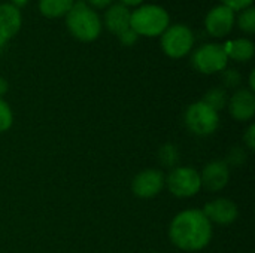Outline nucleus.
<instances>
[{
    "label": "nucleus",
    "mask_w": 255,
    "mask_h": 253,
    "mask_svg": "<svg viewBox=\"0 0 255 253\" xmlns=\"http://www.w3.org/2000/svg\"><path fill=\"white\" fill-rule=\"evenodd\" d=\"M202 101L206 103L209 107H212L215 112H220L227 104V92L223 88H214L206 92V95Z\"/></svg>",
    "instance_id": "obj_17"
},
{
    "label": "nucleus",
    "mask_w": 255,
    "mask_h": 253,
    "mask_svg": "<svg viewBox=\"0 0 255 253\" xmlns=\"http://www.w3.org/2000/svg\"><path fill=\"white\" fill-rule=\"evenodd\" d=\"M254 78H255V72H251V76H250V86H251V91H254L255 89Z\"/></svg>",
    "instance_id": "obj_29"
},
{
    "label": "nucleus",
    "mask_w": 255,
    "mask_h": 253,
    "mask_svg": "<svg viewBox=\"0 0 255 253\" xmlns=\"http://www.w3.org/2000/svg\"><path fill=\"white\" fill-rule=\"evenodd\" d=\"M120 1H121V4H124L127 7V6H139L143 0H120Z\"/></svg>",
    "instance_id": "obj_26"
},
{
    "label": "nucleus",
    "mask_w": 255,
    "mask_h": 253,
    "mask_svg": "<svg viewBox=\"0 0 255 253\" xmlns=\"http://www.w3.org/2000/svg\"><path fill=\"white\" fill-rule=\"evenodd\" d=\"M6 92H7V82H6V79L0 78V97L4 95Z\"/></svg>",
    "instance_id": "obj_27"
},
{
    "label": "nucleus",
    "mask_w": 255,
    "mask_h": 253,
    "mask_svg": "<svg viewBox=\"0 0 255 253\" xmlns=\"http://www.w3.org/2000/svg\"><path fill=\"white\" fill-rule=\"evenodd\" d=\"M75 0H39V10L46 18H60L69 13Z\"/></svg>",
    "instance_id": "obj_16"
},
{
    "label": "nucleus",
    "mask_w": 255,
    "mask_h": 253,
    "mask_svg": "<svg viewBox=\"0 0 255 253\" xmlns=\"http://www.w3.org/2000/svg\"><path fill=\"white\" fill-rule=\"evenodd\" d=\"M166 185L164 174L160 170L148 169L140 171L131 183L133 194L139 198H152L161 192Z\"/></svg>",
    "instance_id": "obj_8"
},
{
    "label": "nucleus",
    "mask_w": 255,
    "mask_h": 253,
    "mask_svg": "<svg viewBox=\"0 0 255 253\" xmlns=\"http://www.w3.org/2000/svg\"><path fill=\"white\" fill-rule=\"evenodd\" d=\"M223 48L229 58L241 63L251 60L254 55V43L250 39H244V37L229 40L223 45Z\"/></svg>",
    "instance_id": "obj_15"
},
{
    "label": "nucleus",
    "mask_w": 255,
    "mask_h": 253,
    "mask_svg": "<svg viewBox=\"0 0 255 253\" xmlns=\"http://www.w3.org/2000/svg\"><path fill=\"white\" fill-rule=\"evenodd\" d=\"M160 160L163 161L164 166H173L176 161H178V152H176V148L172 146V145H167L164 146L161 151H160Z\"/></svg>",
    "instance_id": "obj_20"
},
{
    "label": "nucleus",
    "mask_w": 255,
    "mask_h": 253,
    "mask_svg": "<svg viewBox=\"0 0 255 253\" xmlns=\"http://www.w3.org/2000/svg\"><path fill=\"white\" fill-rule=\"evenodd\" d=\"M238 24H239V28L244 30L245 33L248 34H253L255 31V10L253 6L244 9L238 18Z\"/></svg>",
    "instance_id": "obj_18"
},
{
    "label": "nucleus",
    "mask_w": 255,
    "mask_h": 253,
    "mask_svg": "<svg viewBox=\"0 0 255 253\" xmlns=\"http://www.w3.org/2000/svg\"><path fill=\"white\" fill-rule=\"evenodd\" d=\"M202 212L211 224L215 222L220 225H229L235 222L239 215L236 204L227 198H218L206 203Z\"/></svg>",
    "instance_id": "obj_11"
},
{
    "label": "nucleus",
    "mask_w": 255,
    "mask_h": 253,
    "mask_svg": "<svg viewBox=\"0 0 255 253\" xmlns=\"http://www.w3.org/2000/svg\"><path fill=\"white\" fill-rule=\"evenodd\" d=\"M21 28V12L10 3L0 4V37L6 42Z\"/></svg>",
    "instance_id": "obj_13"
},
{
    "label": "nucleus",
    "mask_w": 255,
    "mask_h": 253,
    "mask_svg": "<svg viewBox=\"0 0 255 253\" xmlns=\"http://www.w3.org/2000/svg\"><path fill=\"white\" fill-rule=\"evenodd\" d=\"M229 180H230V169H229V164L224 161L209 163L200 174L202 188L211 192H218L224 189Z\"/></svg>",
    "instance_id": "obj_10"
},
{
    "label": "nucleus",
    "mask_w": 255,
    "mask_h": 253,
    "mask_svg": "<svg viewBox=\"0 0 255 253\" xmlns=\"http://www.w3.org/2000/svg\"><path fill=\"white\" fill-rule=\"evenodd\" d=\"M229 110L230 115L239 122H247L253 119L255 113L254 92L250 89H239L238 92H235V95L230 98Z\"/></svg>",
    "instance_id": "obj_12"
},
{
    "label": "nucleus",
    "mask_w": 255,
    "mask_h": 253,
    "mask_svg": "<svg viewBox=\"0 0 255 253\" xmlns=\"http://www.w3.org/2000/svg\"><path fill=\"white\" fill-rule=\"evenodd\" d=\"M4 45H6V40L0 37V52L3 51V48H4Z\"/></svg>",
    "instance_id": "obj_30"
},
{
    "label": "nucleus",
    "mask_w": 255,
    "mask_h": 253,
    "mask_svg": "<svg viewBox=\"0 0 255 253\" xmlns=\"http://www.w3.org/2000/svg\"><path fill=\"white\" fill-rule=\"evenodd\" d=\"M185 124L191 133L197 136H209L220 125L218 112L203 101L193 103L185 112Z\"/></svg>",
    "instance_id": "obj_4"
},
{
    "label": "nucleus",
    "mask_w": 255,
    "mask_h": 253,
    "mask_svg": "<svg viewBox=\"0 0 255 253\" xmlns=\"http://www.w3.org/2000/svg\"><path fill=\"white\" fill-rule=\"evenodd\" d=\"M227 63H229V57L224 52L223 45H217V43H206L200 46L193 55L194 67L205 75L223 72L227 67Z\"/></svg>",
    "instance_id": "obj_7"
},
{
    "label": "nucleus",
    "mask_w": 255,
    "mask_h": 253,
    "mask_svg": "<svg viewBox=\"0 0 255 253\" xmlns=\"http://www.w3.org/2000/svg\"><path fill=\"white\" fill-rule=\"evenodd\" d=\"M87 4H91L94 7H106L112 4V0H84Z\"/></svg>",
    "instance_id": "obj_25"
},
{
    "label": "nucleus",
    "mask_w": 255,
    "mask_h": 253,
    "mask_svg": "<svg viewBox=\"0 0 255 253\" xmlns=\"http://www.w3.org/2000/svg\"><path fill=\"white\" fill-rule=\"evenodd\" d=\"M221 1H223L221 4L230 7L233 12L244 10V9H247V7H250L253 4V0H221Z\"/></svg>",
    "instance_id": "obj_21"
},
{
    "label": "nucleus",
    "mask_w": 255,
    "mask_h": 253,
    "mask_svg": "<svg viewBox=\"0 0 255 253\" xmlns=\"http://www.w3.org/2000/svg\"><path fill=\"white\" fill-rule=\"evenodd\" d=\"M169 191L179 198H188L202 189L200 173L193 167H178L166 179Z\"/></svg>",
    "instance_id": "obj_6"
},
{
    "label": "nucleus",
    "mask_w": 255,
    "mask_h": 253,
    "mask_svg": "<svg viewBox=\"0 0 255 253\" xmlns=\"http://www.w3.org/2000/svg\"><path fill=\"white\" fill-rule=\"evenodd\" d=\"M169 237L178 249L197 252L209 245L212 239V224L202 210H184L173 218L169 228Z\"/></svg>",
    "instance_id": "obj_1"
},
{
    "label": "nucleus",
    "mask_w": 255,
    "mask_h": 253,
    "mask_svg": "<svg viewBox=\"0 0 255 253\" xmlns=\"http://www.w3.org/2000/svg\"><path fill=\"white\" fill-rule=\"evenodd\" d=\"M130 16L131 12L124 4H111L105 13V24L111 33L120 36L121 33L130 28Z\"/></svg>",
    "instance_id": "obj_14"
},
{
    "label": "nucleus",
    "mask_w": 255,
    "mask_h": 253,
    "mask_svg": "<svg viewBox=\"0 0 255 253\" xmlns=\"http://www.w3.org/2000/svg\"><path fill=\"white\" fill-rule=\"evenodd\" d=\"M224 82L227 86H236L241 82V76L236 70H227L224 73Z\"/></svg>",
    "instance_id": "obj_23"
},
{
    "label": "nucleus",
    "mask_w": 255,
    "mask_h": 253,
    "mask_svg": "<svg viewBox=\"0 0 255 253\" xmlns=\"http://www.w3.org/2000/svg\"><path fill=\"white\" fill-rule=\"evenodd\" d=\"M137 34L131 30V28H128V30H126L124 33H121L120 36H118V39H120V42L123 43V45H126V46H130V45H133V43H136V40H137Z\"/></svg>",
    "instance_id": "obj_22"
},
{
    "label": "nucleus",
    "mask_w": 255,
    "mask_h": 253,
    "mask_svg": "<svg viewBox=\"0 0 255 253\" xmlns=\"http://www.w3.org/2000/svg\"><path fill=\"white\" fill-rule=\"evenodd\" d=\"M169 13L158 4H143L131 12L130 28L137 36L155 37L166 31L169 27Z\"/></svg>",
    "instance_id": "obj_3"
},
{
    "label": "nucleus",
    "mask_w": 255,
    "mask_h": 253,
    "mask_svg": "<svg viewBox=\"0 0 255 253\" xmlns=\"http://www.w3.org/2000/svg\"><path fill=\"white\" fill-rule=\"evenodd\" d=\"M235 21H236L235 12L224 4H218V6L212 7L209 10V13L206 15L205 25L211 36L224 37L232 31Z\"/></svg>",
    "instance_id": "obj_9"
},
{
    "label": "nucleus",
    "mask_w": 255,
    "mask_h": 253,
    "mask_svg": "<svg viewBox=\"0 0 255 253\" xmlns=\"http://www.w3.org/2000/svg\"><path fill=\"white\" fill-rule=\"evenodd\" d=\"M193 45L194 34L184 24L167 27L166 31L161 34V48L164 54L170 58H182L193 49Z\"/></svg>",
    "instance_id": "obj_5"
},
{
    "label": "nucleus",
    "mask_w": 255,
    "mask_h": 253,
    "mask_svg": "<svg viewBox=\"0 0 255 253\" xmlns=\"http://www.w3.org/2000/svg\"><path fill=\"white\" fill-rule=\"evenodd\" d=\"M244 140H245V143L248 145V148H250V149H254L255 148V125L254 124H251V125H250V128L247 130Z\"/></svg>",
    "instance_id": "obj_24"
},
{
    "label": "nucleus",
    "mask_w": 255,
    "mask_h": 253,
    "mask_svg": "<svg viewBox=\"0 0 255 253\" xmlns=\"http://www.w3.org/2000/svg\"><path fill=\"white\" fill-rule=\"evenodd\" d=\"M12 122H13L12 110L9 104L3 98H0V133L7 131L12 127Z\"/></svg>",
    "instance_id": "obj_19"
},
{
    "label": "nucleus",
    "mask_w": 255,
    "mask_h": 253,
    "mask_svg": "<svg viewBox=\"0 0 255 253\" xmlns=\"http://www.w3.org/2000/svg\"><path fill=\"white\" fill-rule=\"evenodd\" d=\"M66 24L70 34L81 42H93L102 33V21L97 12L84 0L73 3L72 9L66 15Z\"/></svg>",
    "instance_id": "obj_2"
},
{
    "label": "nucleus",
    "mask_w": 255,
    "mask_h": 253,
    "mask_svg": "<svg viewBox=\"0 0 255 253\" xmlns=\"http://www.w3.org/2000/svg\"><path fill=\"white\" fill-rule=\"evenodd\" d=\"M12 3L10 4H13L15 7H21V6H24L28 0H10Z\"/></svg>",
    "instance_id": "obj_28"
}]
</instances>
